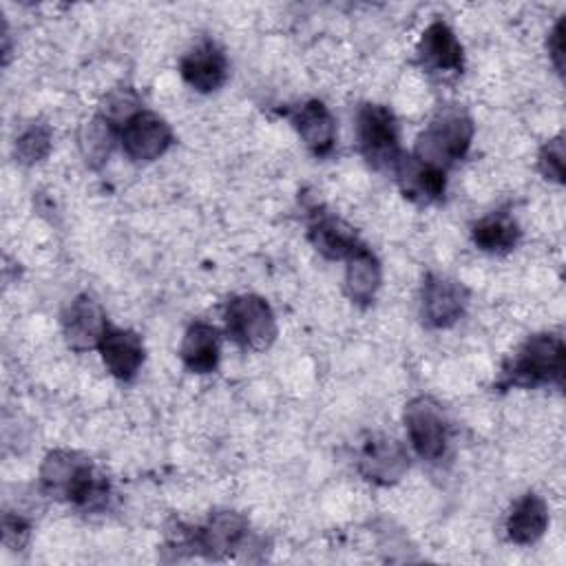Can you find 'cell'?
<instances>
[{
	"label": "cell",
	"instance_id": "6da1fadb",
	"mask_svg": "<svg viewBox=\"0 0 566 566\" xmlns=\"http://www.w3.org/2000/svg\"><path fill=\"white\" fill-rule=\"evenodd\" d=\"M42 491L51 497L66 500L80 509L97 511L108 500V480L95 471L93 462L66 449H55L46 453L40 467Z\"/></svg>",
	"mask_w": 566,
	"mask_h": 566
},
{
	"label": "cell",
	"instance_id": "2e32d148",
	"mask_svg": "<svg viewBox=\"0 0 566 566\" xmlns=\"http://www.w3.org/2000/svg\"><path fill=\"white\" fill-rule=\"evenodd\" d=\"M394 170H396L400 190L405 192V197H409L413 201L429 203L444 195V188H447L444 170L433 168V166L416 159L413 155H402L398 159V164L394 166Z\"/></svg>",
	"mask_w": 566,
	"mask_h": 566
},
{
	"label": "cell",
	"instance_id": "7a4b0ae2",
	"mask_svg": "<svg viewBox=\"0 0 566 566\" xmlns=\"http://www.w3.org/2000/svg\"><path fill=\"white\" fill-rule=\"evenodd\" d=\"M564 358L566 349L555 334H535L513 354L502 367V380L497 387H537V385H564Z\"/></svg>",
	"mask_w": 566,
	"mask_h": 566
},
{
	"label": "cell",
	"instance_id": "d4e9b609",
	"mask_svg": "<svg viewBox=\"0 0 566 566\" xmlns=\"http://www.w3.org/2000/svg\"><path fill=\"white\" fill-rule=\"evenodd\" d=\"M537 164H539V172L546 179L562 184L564 181V139L555 137L548 144H544L539 150Z\"/></svg>",
	"mask_w": 566,
	"mask_h": 566
},
{
	"label": "cell",
	"instance_id": "5bb4252c",
	"mask_svg": "<svg viewBox=\"0 0 566 566\" xmlns=\"http://www.w3.org/2000/svg\"><path fill=\"white\" fill-rule=\"evenodd\" d=\"M287 117L292 119L294 128L298 130L303 144L316 157H325L332 153L334 139H336V122L323 102L307 99V102L294 106L287 113Z\"/></svg>",
	"mask_w": 566,
	"mask_h": 566
},
{
	"label": "cell",
	"instance_id": "8992f818",
	"mask_svg": "<svg viewBox=\"0 0 566 566\" xmlns=\"http://www.w3.org/2000/svg\"><path fill=\"white\" fill-rule=\"evenodd\" d=\"M405 424L413 451L422 460L442 458L449 442V420L440 402L429 396H418L405 407Z\"/></svg>",
	"mask_w": 566,
	"mask_h": 566
},
{
	"label": "cell",
	"instance_id": "44dd1931",
	"mask_svg": "<svg viewBox=\"0 0 566 566\" xmlns=\"http://www.w3.org/2000/svg\"><path fill=\"white\" fill-rule=\"evenodd\" d=\"M471 237L484 252H509L520 239V228L506 210H497L475 221Z\"/></svg>",
	"mask_w": 566,
	"mask_h": 566
},
{
	"label": "cell",
	"instance_id": "3957f363",
	"mask_svg": "<svg viewBox=\"0 0 566 566\" xmlns=\"http://www.w3.org/2000/svg\"><path fill=\"white\" fill-rule=\"evenodd\" d=\"M473 139V122L471 117L460 108H447L438 113L429 126L420 133L413 146V157L447 170L458 159H462L471 146Z\"/></svg>",
	"mask_w": 566,
	"mask_h": 566
},
{
	"label": "cell",
	"instance_id": "4316f807",
	"mask_svg": "<svg viewBox=\"0 0 566 566\" xmlns=\"http://www.w3.org/2000/svg\"><path fill=\"white\" fill-rule=\"evenodd\" d=\"M548 53L557 73H562L564 71V20H557V24L548 35Z\"/></svg>",
	"mask_w": 566,
	"mask_h": 566
},
{
	"label": "cell",
	"instance_id": "603a6c76",
	"mask_svg": "<svg viewBox=\"0 0 566 566\" xmlns=\"http://www.w3.org/2000/svg\"><path fill=\"white\" fill-rule=\"evenodd\" d=\"M137 113H142V99L130 86L113 88L99 104V115L115 128H124Z\"/></svg>",
	"mask_w": 566,
	"mask_h": 566
},
{
	"label": "cell",
	"instance_id": "ac0fdd59",
	"mask_svg": "<svg viewBox=\"0 0 566 566\" xmlns=\"http://www.w3.org/2000/svg\"><path fill=\"white\" fill-rule=\"evenodd\" d=\"M345 270V294L358 303L367 305L374 301L380 287V263L367 245H358L347 259Z\"/></svg>",
	"mask_w": 566,
	"mask_h": 566
},
{
	"label": "cell",
	"instance_id": "9c48e42d",
	"mask_svg": "<svg viewBox=\"0 0 566 566\" xmlns=\"http://www.w3.org/2000/svg\"><path fill=\"white\" fill-rule=\"evenodd\" d=\"M122 148L133 161H153L172 144V130L164 117L142 111L119 133Z\"/></svg>",
	"mask_w": 566,
	"mask_h": 566
},
{
	"label": "cell",
	"instance_id": "9a60e30c",
	"mask_svg": "<svg viewBox=\"0 0 566 566\" xmlns=\"http://www.w3.org/2000/svg\"><path fill=\"white\" fill-rule=\"evenodd\" d=\"M99 354L115 378L130 380L144 363V343L133 329H119L108 325L99 343Z\"/></svg>",
	"mask_w": 566,
	"mask_h": 566
},
{
	"label": "cell",
	"instance_id": "ba28073f",
	"mask_svg": "<svg viewBox=\"0 0 566 566\" xmlns=\"http://www.w3.org/2000/svg\"><path fill=\"white\" fill-rule=\"evenodd\" d=\"M358 473L374 484H394L409 469L405 447L385 433H369L358 449Z\"/></svg>",
	"mask_w": 566,
	"mask_h": 566
},
{
	"label": "cell",
	"instance_id": "cb8c5ba5",
	"mask_svg": "<svg viewBox=\"0 0 566 566\" xmlns=\"http://www.w3.org/2000/svg\"><path fill=\"white\" fill-rule=\"evenodd\" d=\"M51 128L46 124H31L29 128H24L13 146V155L20 164L24 166H33L38 161H42L49 150H51Z\"/></svg>",
	"mask_w": 566,
	"mask_h": 566
},
{
	"label": "cell",
	"instance_id": "7402d4cb",
	"mask_svg": "<svg viewBox=\"0 0 566 566\" xmlns=\"http://www.w3.org/2000/svg\"><path fill=\"white\" fill-rule=\"evenodd\" d=\"M115 137H117V128L108 119H104L99 113L86 124H82L77 135V146L86 166L91 168L104 166L115 146Z\"/></svg>",
	"mask_w": 566,
	"mask_h": 566
},
{
	"label": "cell",
	"instance_id": "277c9868",
	"mask_svg": "<svg viewBox=\"0 0 566 566\" xmlns=\"http://www.w3.org/2000/svg\"><path fill=\"white\" fill-rule=\"evenodd\" d=\"M356 135L358 148L365 161L376 168H394L402 157L398 144V126L396 117L387 106L365 104L356 115Z\"/></svg>",
	"mask_w": 566,
	"mask_h": 566
},
{
	"label": "cell",
	"instance_id": "8fae6325",
	"mask_svg": "<svg viewBox=\"0 0 566 566\" xmlns=\"http://www.w3.org/2000/svg\"><path fill=\"white\" fill-rule=\"evenodd\" d=\"M467 307V290L462 283L440 276L427 274L422 283V318L431 327H449L453 325Z\"/></svg>",
	"mask_w": 566,
	"mask_h": 566
},
{
	"label": "cell",
	"instance_id": "ffe728a7",
	"mask_svg": "<svg viewBox=\"0 0 566 566\" xmlns=\"http://www.w3.org/2000/svg\"><path fill=\"white\" fill-rule=\"evenodd\" d=\"M310 241L325 259H347L358 245L354 228L332 214H314L310 221Z\"/></svg>",
	"mask_w": 566,
	"mask_h": 566
},
{
	"label": "cell",
	"instance_id": "e0dca14e",
	"mask_svg": "<svg viewBox=\"0 0 566 566\" xmlns=\"http://www.w3.org/2000/svg\"><path fill=\"white\" fill-rule=\"evenodd\" d=\"M179 356L192 374H210L219 363V332L210 323L195 321L184 334Z\"/></svg>",
	"mask_w": 566,
	"mask_h": 566
},
{
	"label": "cell",
	"instance_id": "52a82bcc",
	"mask_svg": "<svg viewBox=\"0 0 566 566\" xmlns=\"http://www.w3.org/2000/svg\"><path fill=\"white\" fill-rule=\"evenodd\" d=\"M248 537V520L237 511H217L210 520L177 539V548H192L206 557L219 559L230 555Z\"/></svg>",
	"mask_w": 566,
	"mask_h": 566
},
{
	"label": "cell",
	"instance_id": "d6986e66",
	"mask_svg": "<svg viewBox=\"0 0 566 566\" xmlns=\"http://www.w3.org/2000/svg\"><path fill=\"white\" fill-rule=\"evenodd\" d=\"M548 526V506L537 493L522 495L509 517H506V535L515 544H533L537 542Z\"/></svg>",
	"mask_w": 566,
	"mask_h": 566
},
{
	"label": "cell",
	"instance_id": "5b68a950",
	"mask_svg": "<svg viewBox=\"0 0 566 566\" xmlns=\"http://www.w3.org/2000/svg\"><path fill=\"white\" fill-rule=\"evenodd\" d=\"M226 332L245 349H268L276 338V318L268 301L256 294L234 296L226 305Z\"/></svg>",
	"mask_w": 566,
	"mask_h": 566
},
{
	"label": "cell",
	"instance_id": "4fadbf2b",
	"mask_svg": "<svg viewBox=\"0 0 566 566\" xmlns=\"http://www.w3.org/2000/svg\"><path fill=\"white\" fill-rule=\"evenodd\" d=\"M179 73L188 86L199 93L217 91L228 77V60L223 51L214 42H201L190 49L181 62Z\"/></svg>",
	"mask_w": 566,
	"mask_h": 566
},
{
	"label": "cell",
	"instance_id": "7c38bea8",
	"mask_svg": "<svg viewBox=\"0 0 566 566\" xmlns=\"http://www.w3.org/2000/svg\"><path fill=\"white\" fill-rule=\"evenodd\" d=\"M418 60L424 69L438 71V73H460L464 66V53L462 44L451 31L449 24L442 20L431 22L418 42Z\"/></svg>",
	"mask_w": 566,
	"mask_h": 566
},
{
	"label": "cell",
	"instance_id": "484cf974",
	"mask_svg": "<svg viewBox=\"0 0 566 566\" xmlns=\"http://www.w3.org/2000/svg\"><path fill=\"white\" fill-rule=\"evenodd\" d=\"M29 539V524L20 517V515H11V513H4L2 517V542L18 551L27 544Z\"/></svg>",
	"mask_w": 566,
	"mask_h": 566
},
{
	"label": "cell",
	"instance_id": "30bf717a",
	"mask_svg": "<svg viewBox=\"0 0 566 566\" xmlns=\"http://www.w3.org/2000/svg\"><path fill=\"white\" fill-rule=\"evenodd\" d=\"M62 329H64L66 345L71 349L86 352V349L99 347L102 336L108 329V323L99 303L88 294H80L64 310Z\"/></svg>",
	"mask_w": 566,
	"mask_h": 566
}]
</instances>
